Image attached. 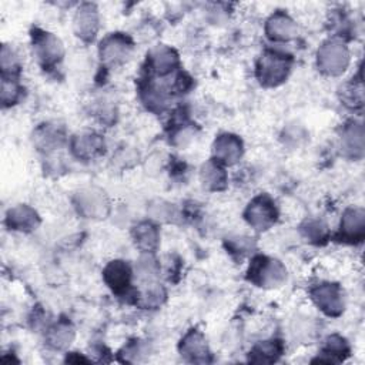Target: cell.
<instances>
[{
    "label": "cell",
    "instance_id": "cell-11",
    "mask_svg": "<svg viewBox=\"0 0 365 365\" xmlns=\"http://www.w3.org/2000/svg\"><path fill=\"white\" fill-rule=\"evenodd\" d=\"M341 237L348 242H361L365 237V211L362 208H348L341 220Z\"/></svg>",
    "mask_w": 365,
    "mask_h": 365
},
{
    "label": "cell",
    "instance_id": "cell-24",
    "mask_svg": "<svg viewBox=\"0 0 365 365\" xmlns=\"http://www.w3.org/2000/svg\"><path fill=\"white\" fill-rule=\"evenodd\" d=\"M63 143V134L50 125H44L36 133V144L43 150H53Z\"/></svg>",
    "mask_w": 365,
    "mask_h": 365
},
{
    "label": "cell",
    "instance_id": "cell-21",
    "mask_svg": "<svg viewBox=\"0 0 365 365\" xmlns=\"http://www.w3.org/2000/svg\"><path fill=\"white\" fill-rule=\"evenodd\" d=\"M74 336L76 332L73 325L67 321H60L54 324L51 328H48L46 341L47 345L51 346L53 349H66L74 341Z\"/></svg>",
    "mask_w": 365,
    "mask_h": 365
},
{
    "label": "cell",
    "instance_id": "cell-5",
    "mask_svg": "<svg viewBox=\"0 0 365 365\" xmlns=\"http://www.w3.org/2000/svg\"><path fill=\"white\" fill-rule=\"evenodd\" d=\"M277 217L278 211L275 208V204L265 194L255 197L245 210V220L252 228L258 231L269 228L277 221Z\"/></svg>",
    "mask_w": 365,
    "mask_h": 365
},
{
    "label": "cell",
    "instance_id": "cell-12",
    "mask_svg": "<svg viewBox=\"0 0 365 365\" xmlns=\"http://www.w3.org/2000/svg\"><path fill=\"white\" fill-rule=\"evenodd\" d=\"M181 355L190 362H208L210 352L204 336L195 331H188L180 344Z\"/></svg>",
    "mask_w": 365,
    "mask_h": 365
},
{
    "label": "cell",
    "instance_id": "cell-25",
    "mask_svg": "<svg viewBox=\"0 0 365 365\" xmlns=\"http://www.w3.org/2000/svg\"><path fill=\"white\" fill-rule=\"evenodd\" d=\"M341 100L344 101V104L356 108L362 106L364 101V90H362V83L358 81H351L346 83L341 87Z\"/></svg>",
    "mask_w": 365,
    "mask_h": 365
},
{
    "label": "cell",
    "instance_id": "cell-20",
    "mask_svg": "<svg viewBox=\"0 0 365 365\" xmlns=\"http://www.w3.org/2000/svg\"><path fill=\"white\" fill-rule=\"evenodd\" d=\"M200 180L202 185L210 191H221L227 185V174L222 165L215 160H211L202 165L200 171Z\"/></svg>",
    "mask_w": 365,
    "mask_h": 365
},
{
    "label": "cell",
    "instance_id": "cell-28",
    "mask_svg": "<svg viewBox=\"0 0 365 365\" xmlns=\"http://www.w3.org/2000/svg\"><path fill=\"white\" fill-rule=\"evenodd\" d=\"M20 96V87L19 84L11 78H3L1 80V101L4 106H11L17 101Z\"/></svg>",
    "mask_w": 365,
    "mask_h": 365
},
{
    "label": "cell",
    "instance_id": "cell-33",
    "mask_svg": "<svg viewBox=\"0 0 365 365\" xmlns=\"http://www.w3.org/2000/svg\"><path fill=\"white\" fill-rule=\"evenodd\" d=\"M1 67H3L4 73H10V74L17 67L16 57H14L13 51L7 46H3V50H1Z\"/></svg>",
    "mask_w": 365,
    "mask_h": 365
},
{
    "label": "cell",
    "instance_id": "cell-30",
    "mask_svg": "<svg viewBox=\"0 0 365 365\" xmlns=\"http://www.w3.org/2000/svg\"><path fill=\"white\" fill-rule=\"evenodd\" d=\"M141 298H143L144 307H158L165 299V291L163 287H160L157 284H151L145 289V292Z\"/></svg>",
    "mask_w": 365,
    "mask_h": 365
},
{
    "label": "cell",
    "instance_id": "cell-14",
    "mask_svg": "<svg viewBox=\"0 0 365 365\" xmlns=\"http://www.w3.org/2000/svg\"><path fill=\"white\" fill-rule=\"evenodd\" d=\"M267 36L275 41H288L298 33L295 21L285 13L272 14L265 26Z\"/></svg>",
    "mask_w": 365,
    "mask_h": 365
},
{
    "label": "cell",
    "instance_id": "cell-1",
    "mask_svg": "<svg viewBox=\"0 0 365 365\" xmlns=\"http://www.w3.org/2000/svg\"><path fill=\"white\" fill-rule=\"evenodd\" d=\"M291 70V58L282 53L268 50L257 64V77L262 86L275 87L281 84Z\"/></svg>",
    "mask_w": 365,
    "mask_h": 365
},
{
    "label": "cell",
    "instance_id": "cell-18",
    "mask_svg": "<svg viewBox=\"0 0 365 365\" xmlns=\"http://www.w3.org/2000/svg\"><path fill=\"white\" fill-rule=\"evenodd\" d=\"M148 63L157 74L165 76L178 66V54L175 53V50L167 46H158L151 50L148 56Z\"/></svg>",
    "mask_w": 365,
    "mask_h": 365
},
{
    "label": "cell",
    "instance_id": "cell-31",
    "mask_svg": "<svg viewBox=\"0 0 365 365\" xmlns=\"http://www.w3.org/2000/svg\"><path fill=\"white\" fill-rule=\"evenodd\" d=\"M150 214L161 221H171L175 215V210L173 204L164 202V201H155L150 205Z\"/></svg>",
    "mask_w": 365,
    "mask_h": 365
},
{
    "label": "cell",
    "instance_id": "cell-22",
    "mask_svg": "<svg viewBox=\"0 0 365 365\" xmlns=\"http://www.w3.org/2000/svg\"><path fill=\"white\" fill-rule=\"evenodd\" d=\"M282 354V345L279 341H264L257 344L250 352V361L254 364L275 362Z\"/></svg>",
    "mask_w": 365,
    "mask_h": 365
},
{
    "label": "cell",
    "instance_id": "cell-29",
    "mask_svg": "<svg viewBox=\"0 0 365 365\" xmlns=\"http://www.w3.org/2000/svg\"><path fill=\"white\" fill-rule=\"evenodd\" d=\"M148 352L147 346L141 341H133L121 351V356L127 362H137Z\"/></svg>",
    "mask_w": 365,
    "mask_h": 365
},
{
    "label": "cell",
    "instance_id": "cell-27",
    "mask_svg": "<svg viewBox=\"0 0 365 365\" xmlns=\"http://www.w3.org/2000/svg\"><path fill=\"white\" fill-rule=\"evenodd\" d=\"M302 232H304L305 238H308L312 242L324 241L328 235L327 225L322 224L321 221H308V222H305V225L302 227Z\"/></svg>",
    "mask_w": 365,
    "mask_h": 365
},
{
    "label": "cell",
    "instance_id": "cell-32",
    "mask_svg": "<svg viewBox=\"0 0 365 365\" xmlns=\"http://www.w3.org/2000/svg\"><path fill=\"white\" fill-rule=\"evenodd\" d=\"M144 101L151 110H161L165 106L167 98L161 88L148 87V90L144 94Z\"/></svg>",
    "mask_w": 365,
    "mask_h": 365
},
{
    "label": "cell",
    "instance_id": "cell-10",
    "mask_svg": "<svg viewBox=\"0 0 365 365\" xmlns=\"http://www.w3.org/2000/svg\"><path fill=\"white\" fill-rule=\"evenodd\" d=\"M212 154L220 164L232 165L242 155V143L234 134H221L212 144Z\"/></svg>",
    "mask_w": 365,
    "mask_h": 365
},
{
    "label": "cell",
    "instance_id": "cell-26",
    "mask_svg": "<svg viewBox=\"0 0 365 365\" xmlns=\"http://www.w3.org/2000/svg\"><path fill=\"white\" fill-rule=\"evenodd\" d=\"M158 265L157 261L147 252V255L140 257V259L135 264V274L141 281H151L157 277Z\"/></svg>",
    "mask_w": 365,
    "mask_h": 365
},
{
    "label": "cell",
    "instance_id": "cell-4",
    "mask_svg": "<svg viewBox=\"0 0 365 365\" xmlns=\"http://www.w3.org/2000/svg\"><path fill=\"white\" fill-rule=\"evenodd\" d=\"M74 205L86 218L100 220L106 218L110 212V201L106 192L96 187L78 191L74 195Z\"/></svg>",
    "mask_w": 365,
    "mask_h": 365
},
{
    "label": "cell",
    "instance_id": "cell-3",
    "mask_svg": "<svg viewBox=\"0 0 365 365\" xmlns=\"http://www.w3.org/2000/svg\"><path fill=\"white\" fill-rule=\"evenodd\" d=\"M317 64L324 74L339 76L349 64V51L341 43L327 41L317 53Z\"/></svg>",
    "mask_w": 365,
    "mask_h": 365
},
{
    "label": "cell",
    "instance_id": "cell-34",
    "mask_svg": "<svg viewBox=\"0 0 365 365\" xmlns=\"http://www.w3.org/2000/svg\"><path fill=\"white\" fill-rule=\"evenodd\" d=\"M230 247H231V250H232L234 252L245 254L247 251H250L251 242H250V238H231Z\"/></svg>",
    "mask_w": 365,
    "mask_h": 365
},
{
    "label": "cell",
    "instance_id": "cell-2",
    "mask_svg": "<svg viewBox=\"0 0 365 365\" xmlns=\"http://www.w3.org/2000/svg\"><path fill=\"white\" fill-rule=\"evenodd\" d=\"M248 274L250 279L254 284L265 288H274L281 285L287 277L285 267L279 261L267 257L254 258L250 265Z\"/></svg>",
    "mask_w": 365,
    "mask_h": 365
},
{
    "label": "cell",
    "instance_id": "cell-19",
    "mask_svg": "<svg viewBox=\"0 0 365 365\" xmlns=\"http://www.w3.org/2000/svg\"><path fill=\"white\" fill-rule=\"evenodd\" d=\"M133 240L143 252H153L158 245L160 234L153 222L143 221L133 228Z\"/></svg>",
    "mask_w": 365,
    "mask_h": 365
},
{
    "label": "cell",
    "instance_id": "cell-13",
    "mask_svg": "<svg viewBox=\"0 0 365 365\" xmlns=\"http://www.w3.org/2000/svg\"><path fill=\"white\" fill-rule=\"evenodd\" d=\"M341 148L346 157L354 160L364 155V127L361 123L352 121L342 130Z\"/></svg>",
    "mask_w": 365,
    "mask_h": 365
},
{
    "label": "cell",
    "instance_id": "cell-23",
    "mask_svg": "<svg viewBox=\"0 0 365 365\" xmlns=\"http://www.w3.org/2000/svg\"><path fill=\"white\" fill-rule=\"evenodd\" d=\"M348 344L346 341L339 336V335H331L328 336L325 346H324V352H322V358H318L315 361L318 362H327V364H332V362H338L341 359H344L348 355Z\"/></svg>",
    "mask_w": 365,
    "mask_h": 365
},
{
    "label": "cell",
    "instance_id": "cell-15",
    "mask_svg": "<svg viewBox=\"0 0 365 365\" xmlns=\"http://www.w3.org/2000/svg\"><path fill=\"white\" fill-rule=\"evenodd\" d=\"M71 150L76 157L91 160L104 151V140L96 133H81L73 138Z\"/></svg>",
    "mask_w": 365,
    "mask_h": 365
},
{
    "label": "cell",
    "instance_id": "cell-17",
    "mask_svg": "<svg viewBox=\"0 0 365 365\" xmlns=\"http://www.w3.org/2000/svg\"><path fill=\"white\" fill-rule=\"evenodd\" d=\"M103 277L106 284L114 292H123L130 285V267L124 261L114 259L107 264V267L103 271Z\"/></svg>",
    "mask_w": 365,
    "mask_h": 365
},
{
    "label": "cell",
    "instance_id": "cell-8",
    "mask_svg": "<svg viewBox=\"0 0 365 365\" xmlns=\"http://www.w3.org/2000/svg\"><path fill=\"white\" fill-rule=\"evenodd\" d=\"M133 50V43L131 40L120 33L111 34L108 37H106L101 44H100V57L101 61L108 64V66H114V64H120L123 61L127 60V57L130 56Z\"/></svg>",
    "mask_w": 365,
    "mask_h": 365
},
{
    "label": "cell",
    "instance_id": "cell-16",
    "mask_svg": "<svg viewBox=\"0 0 365 365\" xmlns=\"http://www.w3.org/2000/svg\"><path fill=\"white\" fill-rule=\"evenodd\" d=\"M6 220H7V225L11 230L24 231V232H30L36 230L40 224V218L37 212L31 207L24 204L16 205L11 210H9Z\"/></svg>",
    "mask_w": 365,
    "mask_h": 365
},
{
    "label": "cell",
    "instance_id": "cell-6",
    "mask_svg": "<svg viewBox=\"0 0 365 365\" xmlns=\"http://www.w3.org/2000/svg\"><path fill=\"white\" fill-rule=\"evenodd\" d=\"M33 47L34 54L43 67L57 64L64 54V47L60 38L47 31H36L33 34Z\"/></svg>",
    "mask_w": 365,
    "mask_h": 365
},
{
    "label": "cell",
    "instance_id": "cell-7",
    "mask_svg": "<svg viewBox=\"0 0 365 365\" xmlns=\"http://www.w3.org/2000/svg\"><path fill=\"white\" fill-rule=\"evenodd\" d=\"M315 305L328 317H338L344 311V298L341 288L335 284H321L311 291Z\"/></svg>",
    "mask_w": 365,
    "mask_h": 365
},
{
    "label": "cell",
    "instance_id": "cell-9",
    "mask_svg": "<svg viewBox=\"0 0 365 365\" xmlns=\"http://www.w3.org/2000/svg\"><path fill=\"white\" fill-rule=\"evenodd\" d=\"M98 10L91 3L81 4L73 17V29L77 37L90 41L96 37L98 30Z\"/></svg>",
    "mask_w": 365,
    "mask_h": 365
}]
</instances>
